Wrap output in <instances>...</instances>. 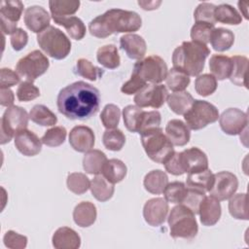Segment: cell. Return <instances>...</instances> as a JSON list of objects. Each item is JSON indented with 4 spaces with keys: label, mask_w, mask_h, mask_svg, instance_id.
<instances>
[{
    "label": "cell",
    "mask_w": 249,
    "mask_h": 249,
    "mask_svg": "<svg viewBox=\"0 0 249 249\" xmlns=\"http://www.w3.org/2000/svg\"><path fill=\"white\" fill-rule=\"evenodd\" d=\"M99 90L84 81L72 83L58 92L56 105L58 112L70 120H89L100 106Z\"/></svg>",
    "instance_id": "cell-1"
},
{
    "label": "cell",
    "mask_w": 249,
    "mask_h": 249,
    "mask_svg": "<svg viewBox=\"0 0 249 249\" xmlns=\"http://www.w3.org/2000/svg\"><path fill=\"white\" fill-rule=\"evenodd\" d=\"M141 25L142 19L137 13L122 9H110L90 20L89 30L94 37L106 38L114 33L137 31Z\"/></svg>",
    "instance_id": "cell-2"
},
{
    "label": "cell",
    "mask_w": 249,
    "mask_h": 249,
    "mask_svg": "<svg viewBox=\"0 0 249 249\" xmlns=\"http://www.w3.org/2000/svg\"><path fill=\"white\" fill-rule=\"evenodd\" d=\"M209 54L210 50L206 45L185 41L173 51V68L188 76H198L203 70L205 60Z\"/></svg>",
    "instance_id": "cell-3"
},
{
    "label": "cell",
    "mask_w": 249,
    "mask_h": 249,
    "mask_svg": "<svg viewBox=\"0 0 249 249\" xmlns=\"http://www.w3.org/2000/svg\"><path fill=\"white\" fill-rule=\"evenodd\" d=\"M140 138L145 153L155 162L163 164L175 152L172 143L160 126L142 132Z\"/></svg>",
    "instance_id": "cell-4"
},
{
    "label": "cell",
    "mask_w": 249,
    "mask_h": 249,
    "mask_svg": "<svg viewBox=\"0 0 249 249\" xmlns=\"http://www.w3.org/2000/svg\"><path fill=\"white\" fill-rule=\"evenodd\" d=\"M170 235L173 238L192 239L198 231L196 215L183 204L174 206L168 215Z\"/></svg>",
    "instance_id": "cell-5"
},
{
    "label": "cell",
    "mask_w": 249,
    "mask_h": 249,
    "mask_svg": "<svg viewBox=\"0 0 249 249\" xmlns=\"http://www.w3.org/2000/svg\"><path fill=\"white\" fill-rule=\"evenodd\" d=\"M37 43L46 54L57 60L65 58L71 51L69 38L53 25L37 35Z\"/></svg>",
    "instance_id": "cell-6"
},
{
    "label": "cell",
    "mask_w": 249,
    "mask_h": 249,
    "mask_svg": "<svg viewBox=\"0 0 249 249\" xmlns=\"http://www.w3.org/2000/svg\"><path fill=\"white\" fill-rule=\"evenodd\" d=\"M167 72L165 61L160 56L153 54L138 60L133 66L131 75L137 77L146 85L147 83L160 84L165 80Z\"/></svg>",
    "instance_id": "cell-7"
},
{
    "label": "cell",
    "mask_w": 249,
    "mask_h": 249,
    "mask_svg": "<svg viewBox=\"0 0 249 249\" xmlns=\"http://www.w3.org/2000/svg\"><path fill=\"white\" fill-rule=\"evenodd\" d=\"M186 125L189 129L198 130L219 119V111L208 101L195 99L192 107L184 115Z\"/></svg>",
    "instance_id": "cell-8"
},
{
    "label": "cell",
    "mask_w": 249,
    "mask_h": 249,
    "mask_svg": "<svg viewBox=\"0 0 249 249\" xmlns=\"http://www.w3.org/2000/svg\"><path fill=\"white\" fill-rule=\"evenodd\" d=\"M28 120L29 115L25 109L16 105L8 107L0 123L1 144L10 142L18 131L25 129L28 125Z\"/></svg>",
    "instance_id": "cell-9"
},
{
    "label": "cell",
    "mask_w": 249,
    "mask_h": 249,
    "mask_svg": "<svg viewBox=\"0 0 249 249\" xmlns=\"http://www.w3.org/2000/svg\"><path fill=\"white\" fill-rule=\"evenodd\" d=\"M49 66L48 57L40 51L34 50L18 61L16 70L18 75L33 83L38 77L47 72Z\"/></svg>",
    "instance_id": "cell-10"
},
{
    "label": "cell",
    "mask_w": 249,
    "mask_h": 249,
    "mask_svg": "<svg viewBox=\"0 0 249 249\" xmlns=\"http://www.w3.org/2000/svg\"><path fill=\"white\" fill-rule=\"evenodd\" d=\"M168 91L165 86L160 84H149L143 87L134 96V103L140 108H160L166 101Z\"/></svg>",
    "instance_id": "cell-11"
},
{
    "label": "cell",
    "mask_w": 249,
    "mask_h": 249,
    "mask_svg": "<svg viewBox=\"0 0 249 249\" xmlns=\"http://www.w3.org/2000/svg\"><path fill=\"white\" fill-rule=\"evenodd\" d=\"M238 188L237 177L230 171H220L214 174V181L209 194L219 201L229 199Z\"/></svg>",
    "instance_id": "cell-12"
},
{
    "label": "cell",
    "mask_w": 249,
    "mask_h": 249,
    "mask_svg": "<svg viewBox=\"0 0 249 249\" xmlns=\"http://www.w3.org/2000/svg\"><path fill=\"white\" fill-rule=\"evenodd\" d=\"M219 124L226 134L237 135L247 127L248 117L240 109L229 108L219 116Z\"/></svg>",
    "instance_id": "cell-13"
},
{
    "label": "cell",
    "mask_w": 249,
    "mask_h": 249,
    "mask_svg": "<svg viewBox=\"0 0 249 249\" xmlns=\"http://www.w3.org/2000/svg\"><path fill=\"white\" fill-rule=\"evenodd\" d=\"M168 210V202L164 198L154 197L144 204L143 217L148 225L159 227L164 223Z\"/></svg>",
    "instance_id": "cell-14"
},
{
    "label": "cell",
    "mask_w": 249,
    "mask_h": 249,
    "mask_svg": "<svg viewBox=\"0 0 249 249\" xmlns=\"http://www.w3.org/2000/svg\"><path fill=\"white\" fill-rule=\"evenodd\" d=\"M95 143L92 129L87 125H76L69 133V144L79 153H87L91 150Z\"/></svg>",
    "instance_id": "cell-15"
},
{
    "label": "cell",
    "mask_w": 249,
    "mask_h": 249,
    "mask_svg": "<svg viewBox=\"0 0 249 249\" xmlns=\"http://www.w3.org/2000/svg\"><path fill=\"white\" fill-rule=\"evenodd\" d=\"M15 146L23 156L33 157L41 152L42 140L34 132L25 128L16 133Z\"/></svg>",
    "instance_id": "cell-16"
},
{
    "label": "cell",
    "mask_w": 249,
    "mask_h": 249,
    "mask_svg": "<svg viewBox=\"0 0 249 249\" xmlns=\"http://www.w3.org/2000/svg\"><path fill=\"white\" fill-rule=\"evenodd\" d=\"M51 17L46 9L41 6H30L24 12V23L34 33H41L50 26Z\"/></svg>",
    "instance_id": "cell-17"
},
{
    "label": "cell",
    "mask_w": 249,
    "mask_h": 249,
    "mask_svg": "<svg viewBox=\"0 0 249 249\" xmlns=\"http://www.w3.org/2000/svg\"><path fill=\"white\" fill-rule=\"evenodd\" d=\"M185 173L201 171L208 168L206 154L196 147H192L181 152Z\"/></svg>",
    "instance_id": "cell-18"
},
{
    "label": "cell",
    "mask_w": 249,
    "mask_h": 249,
    "mask_svg": "<svg viewBox=\"0 0 249 249\" xmlns=\"http://www.w3.org/2000/svg\"><path fill=\"white\" fill-rule=\"evenodd\" d=\"M120 46L131 59L141 60L146 54L147 45L142 36L138 34H125L120 38Z\"/></svg>",
    "instance_id": "cell-19"
},
{
    "label": "cell",
    "mask_w": 249,
    "mask_h": 249,
    "mask_svg": "<svg viewBox=\"0 0 249 249\" xmlns=\"http://www.w3.org/2000/svg\"><path fill=\"white\" fill-rule=\"evenodd\" d=\"M198 214L200 217V222L203 226H214L215 224L218 223L222 214L221 204L219 200L211 196H205V197L203 198L199 205Z\"/></svg>",
    "instance_id": "cell-20"
},
{
    "label": "cell",
    "mask_w": 249,
    "mask_h": 249,
    "mask_svg": "<svg viewBox=\"0 0 249 249\" xmlns=\"http://www.w3.org/2000/svg\"><path fill=\"white\" fill-rule=\"evenodd\" d=\"M52 242L56 249H77L81 246V237L73 229L61 227L53 234Z\"/></svg>",
    "instance_id": "cell-21"
},
{
    "label": "cell",
    "mask_w": 249,
    "mask_h": 249,
    "mask_svg": "<svg viewBox=\"0 0 249 249\" xmlns=\"http://www.w3.org/2000/svg\"><path fill=\"white\" fill-rule=\"evenodd\" d=\"M165 135L173 146H185L190 141V129L181 120H170L165 126Z\"/></svg>",
    "instance_id": "cell-22"
},
{
    "label": "cell",
    "mask_w": 249,
    "mask_h": 249,
    "mask_svg": "<svg viewBox=\"0 0 249 249\" xmlns=\"http://www.w3.org/2000/svg\"><path fill=\"white\" fill-rule=\"evenodd\" d=\"M96 216V207L90 201H82L78 203L73 211V220L75 224L81 228H88L93 225Z\"/></svg>",
    "instance_id": "cell-23"
},
{
    "label": "cell",
    "mask_w": 249,
    "mask_h": 249,
    "mask_svg": "<svg viewBox=\"0 0 249 249\" xmlns=\"http://www.w3.org/2000/svg\"><path fill=\"white\" fill-rule=\"evenodd\" d=\"M209 69L216 80L229 79L232 69L231 58L224 54H213L209 60Z\"/></svg>",
    "instance_id": "cell-24"
},
{
    "label": "cell",
    "mask_w": 249,
    "mask_h": 249,
    "mask_svg": "<svg viewBox=\"0 0 249 249\" xmlns=\"http://www.w3.org/2000/svg\"><path fill=\"white\" fill-rule=\"evenodd\" d=\"M195 99L192 94L186 90L175 91L167 96L168 107L177 115H185L192 107Z\"/></svg>",
    "instance_id": "cell-25"
},
{
    "label": "cell",
    "mask_w": 249,
    "mask_h": 249,
    "mask_svg": "<svg viewBox=\"0 0 249 249\" xmlns=\"http://www.w3.org/2000/svg\"><path fill=\"white\" fill-rule=\"evenodd\" d=\"M54 23L61 25L65 28L67 33L72 39L82 40L86 35V25L83 20L75 16L62 17V18H53Z\"/></svg>",
    "instance_id": "cell-26"
},
{
    "label": "cell",
    "mask_w": 249,
    "mask_h": 249,
    "mask_svg": "<svg viewBox=\"0 0 249 249\" xmlns=\"http://www.w3.org/2000/svg\"><path fill=\"white\" fill-rule=\"evenodd\" d=\"M91 195L101 202H105L109 200L115 191L114 184L109 182L103 175H96L93 177V179L90 181L89 186Z\"/></svg>",
    "instance_id": "cell-27"
},
{
    "label": "cell",
    "mask_w": 249,
    "mask_h": 249,
    "mask_svg": "<svg viewBox=\"0 0 249 249\" xmlns=\"http://www.w3.org/2000/svg\"><path fill=\"white\" fill-rule=\"evenodd\" d=\"M168 184V177L166 173L160 169H155L148 172L143 181L145 190L153 195H160L163 193Z\"/></svg>",
    "instance_id": "cell-28"
},
{
    "label": "cell",
    "mask_w": 249,
    "mask_h": 249,
    "mask_svg": "<svg viewBox=\"0 0 249 249\" xmlns=\"http://www.w3.org/2000/svg\"><path fill=\"white\" fill-rule=\"evenodd\" d=\"M213 181H214V174L210 169L207 168L201 171L188 173L186 186L189 188L197 189L206 193L211 190Z\"/></svg>",
    "instance_id": "cell-29"
},
{
    "label": "cell",
    "mask_w": 249,
    "mask_h": 249,
    "mask_svg": "<svg viewBox=\"0 0 249 249\" xmlns=\"http://www.w3.org/2000/svg\"><path fill=\"white\" fill-rule=\"evenodd\" d=\"M106 161L107 157L102 151L91 149L88 151L84 156L83 167L87 173L98 175L102 172Z\"/></svg>",
    "instance_id": "cell-30"
},
{
    "label": "cell",
    "mask_w": 249,
    "mask_h": 249,
    "mask_svg": "<svg viewBox=\"0 0 249 249\" xmlns=\"http://www.w3.org/2000/svg\"><path fill=\"white\" fill-rule=\"evenodd\" d=\"M210 43L216 52L228 51L234 43V34L227 28H214L210 36Z\"/></svg>",
    "instance_id": "cell-31"
},
{
    "label": "cell",
    "mask_w": 249,
    "mask_h": 249,
    "mask_svg": "<svg viewBox=\"0 0 249 249\" xmlns=\"http://www.w3.org/2000/svg\"><path fill=\"white\" fill-rule=\"evenodd\" d=\"M126 172V165L121 160L111 159L107 160L101 173L109 182L116 184L124 179Z\"/></svg>",
    "instance_id": "cell-32"
},
{
    "label": "cell",
    "mask_w": 249,
    "mask_h": 249,
    "mask_svg": "<svg viewBox=\"0 0 249 249\" xmlns=\"http://www.w3.org/2000/svg\"><path fill=\"white\" fill-rule=\"evenodd\" d=\"M96 58L99 64L108 69H116L121 63L118 49L113 44L100 47L96 52Z\"/></svg>",
    "instance_id": "cell-33"
},
{
    "label": "cell",
    "mask_w": 249,
    "mask_h": 249,
    "mask_svg": "<svg viewBox=\"0 0 249 249\" xmlns=\"http://www.w3.org/2000/svg\"><path fill=\"white\" fill-rule=\"evenodd\" d=\"M145 111L136 105H127L123 110L124 124L130 132H139Z\"/></svg>",
    "instance_id": "cell-34"
},
{
    "label": "cell",
    "mask_w": 249,
    "mask_h": 249,
    "mask_svg": "<svg viewBox=\"0 0 249 249\" xmlns=\"http://www.w3.org/2000/svg\"><path fill=\"white\" fill-rule=\"evenodd\" d=\"M80 7V1L77 0H51L49 8L53 18L70 17L74 15Z\"/></svg>",
    "instance_id": "cell-35"
},
{
    "label": "cell",
    "mask_w": 249,
    "mask_h": 249,
    "mask_svg": "<svg viewBox=\"0 0 249 249\" xmlns=\"http://www.w3.org/2000/svg\"><path fill=\"white\" fill-rule=\"evenodd\" d=\"M29 119L42 126L54 125L57 122V117L47 106L36 104L29 112Z\"/></svg>",
    "instance_id": "cell-36"
},
{
    "label": "cell",
    "mask_w": 249,
    "mask_h": 249,
    "mask_svg": "<svg viewBox=\"0 0 249 249\" xmlns=\"http://www.w3.org/2000/svg\"><path fill=\"white\" fill-rule=\"evenodd\" d=\"M214 18L221 23L237 25L242 21V18L240 14L237 12L235 8L229 4H221L216 6L214 11Z\"/></svg>",
    "instance_id": "cell-37"
},
{
    "label": "cell",
    "mask_w": 249,
    "mask_h": 249,
    "mask_svg": "<svg viewBox=\"0 0 249 249\" xmlns=\"http://www.w3.org/2000/svg\"><path fill=\"white\" fill-rule=\"evenodd\" d=\"M231 58L232 61V69L229 79L232 84L238 87L246 88L245 78H246L248 58L243 55H233Z\"/></svg>",
    "instance_id": "cell-38"
},
{
    "label": "cell",
    "mask_w": 249,
    "mask_h": 249,
    "mask_svg": "<svg viewBox=\"0 0 249 249\" xmlns=\"http://www.w3.org/2000/svg\"><path fill=\"white\" fill-rule=\"evenodd\" d=\"M23 4L19 0H3L0 7V18L17 23L22 14Z\"/></svg>",
    "instance_id": "cell-39"
},
{
    "label": "cell",
    "mask_w": 249,
    "mask_h": 249,
    "mask_svg": "<svg viewBox=\"0 0 249 249\" xmlns=\"http://www.w3.org/2000/svg\"><path fill=\"white\" fill-rule=\"evenodd\" d=\"M229 199V212L231 217L238 220H248L247 195L245 193L236 194Z\"/></svg>",
    "instance_id": "cell-40"
},
{
    "label": "cell",
    "mask_w": 249,
    "mask_h": 249,
    "mask_svg": "<svg viewBox=\"0 0 249 249\" xmlns=\"http://www.w3.org/2000/svg\"><path fill=\"white\" fill-rule=\"evenodd\" d=\"M190 77L185 73L171 68L167 72V76L165 78V83L167 88L172 91H182L190 85Z\"/></svg>",
    "instance_id": "cell-41"
},
{
    "label": "cell",
    "mask_w": 249,
    "mask_h": 249,
    "mask_svg": "<svg viewBox=\"0 0 249 249\" xmlns=\"http://www.w3.org/2000/svg\"><path fill=\"white\" fill-rule=\"evenodd\" d=\"M102 142L106 149L110 151H120L125 143V136L121 129H106L102 135Z\"/></svg>",
    "instance_id": "cell-42"
},
{
    "label": "cell",
    "mask_w": 249,
    "mask_h": 249,
    "mask_svg": "<svg viewBox=\"0 0 249 249\" xmlns=\"http://www.w3.org/2000/svg\"><path fill=\"white\" fill-rule=\"evenodd\" d=\"M75 72L76 74L89 81H96L104 74L103 69L93 65L89 60L86 58H80L77 60Z\"/></svg>",
    "instance_id": "cell-43"
},
{
    "label": "cell",
    "mask_w": 249,
    "mask_h": 249,
    "mask_svg": "<svg viewBox=\"0 0 249 249\" xmlns=\"http://www.w3.org/2000/svg\"><path fill=\"white\" fill-rule=\"evenodd\" d=\"M67 188L76 195L85 194L90 186V181L86 174L81 172H73L67 176Z\"/></svg>",
    "instance_id": "cell-44"
},
{
    "label": "cell",
    "mask_w": 249,
    "mask_h": 249,
    "mask_svg": "<svg viewBox=\"0 0 249 249\" xmlns=\"http://www.w3.org/2000/svg\"><path fill=\"white\" fill-rule=\"evenodd\" d=\"M187 193V186L183 182L168 183L163 191L164 199L171 203H181Z\"/></svg>",
    "instance_id": "cell-45"
},
{
    "label": "cell",
    "mask_w": 249,
    "mask_h": 249,
    "mask_svg": "<svg viewBox=\"0 0 249 249\" xmlns=\"http://www.w3.org/2000/svg\"><path fill=\"white\" fill-rule=\"evenodd\" d=\"M217 80L211 74L198 75L195 81V89L201 96L212 94L217 89Z\"/></svg>",
    "instance_id": "cell-46"
},
{
    "label": "cell",
    "mask_w": 249,
    "mask_h": 249,
    "mask_svg": "<svg viewBox=\"0 0 249 249\" xmlns=\"http://www.w3.org/2000/svg\"><path fill=\"white\" fill-rule=\"evenodd\" d=\"M121 110L115 104H107L100 114V120L104 127L107 129L116 128L120 123Z\"/></svg>",
    "instance_id": "cell-47"
},
{
    "label": "cell",
    "mask_w": 249,
    "mask_h": 249,
    "mask_svg": "<svg viewBox=\"0 0 249 249\" xmlns=\"http://www.w3.org/2000/svg\"><path fill=\"white\" fill-rule=\"evenodd\" d=\"M66 134H67L66 128L64 126L58 125V126H54L48 129L42 136L41 140H42V143L45 144L46 146L57 147L64 143Z\"/></svg>",
    "instance_id": "cell-48"
},
{
    "label": "cell",
    "mask_w": 249,
    "mask_h": 249,
    "mask_svg": "<svg viewBox=\"0 0 249 249\" xmlns=\"http://www.w3.org/2000/svg\"><path fill=\"white\" fill-rule=\"evenodd\" d=\"M214 28V25L209 23L196 22L191 28L192 41L207 45L210 42V36Z\"/></svg>",
    "instance_id": "cell-49"
},
{
    "label": "cell",
    "mask_w": 249,
    "mask_h": 249,
    "mask_svg": "<svg viewBox=\"0 0 249 249\" xmlns=\"http://www.w3.org/2000/svg\"><path fill=\"white\" fill-rule=\"evenodd\" d=\"M216 6L212 3L202 2L197 5L194 12V18L196 22H205L215 25L216 20L214 18V11Z\"/></svg>",
    "instance_id": "cell-50"
},
{
    "label": "cell",
    "mask_w": 249,
    "mask_h": 249,
    "mask_svg": "<svg viewBox=\"0 0 249 249\" xmlns=\"http://www.w3.org/2000/svg\"><path fill=\"white\" fill-rule=\"evenodd\" d=\"M204 197H205L204 192L197 189L187 187L186 196L180 204H183L186 207H188L196 215V214H198L199 205Z\"/></svg>",
    "instance_id": "cell-51"
},
{
    "label": "cell",
    "mask_w": 249,
    "mask_h": 249,
    "mask_svg": "<svg viewBox=\"0 0 249 249\" xmlns=\"http://www.w3.org/2000/svg\"><path fill=\"white\" fill-rule=\"evenodd\" d=\"M40 96L39 89L32 82L24 81L19 84L17 89V97L21 102L31 101Z\"/></svg>",
    "instance_id": "cell-52"
},
{
    "label": "cell",
    "mask_w": 249,
    "mask_h": 249,
    "mask_svg": "<svg viewBox=\"0 0 249 249\" xmlns=\"http://www.w3.org/2000/svg\"><path fill=\"white\" fill-rule=\"evenodd\" d=\"M6 247L11 249H23L27 245V237L14 231H8L3 237Z\"/></svg>",
    "instance_id": "cell-53"
},
{
    "label": "cell",
    "mask_w": 249,
    "mask_h": 249,
    "mask_svg": "<svg viewBox=\"0 0 249 249\" xmlns=\"http://www.w3.org/2000/svg\"><path fill=\"white\" fill-rule=\"evenodd\" d=\"M160 122H161V117H160V113L159 111H157V110H153V111H149V112L145 111L138 133L141 134L142 132H144L148 129L160 127Z\"/></svg>",
    "instance_id": "cell-54"
},
{
    "label": "cell",
    "mask_w": 249,
    "mask_h": 249,
    "mask_svg": "<svg viewBox=\"0 0 249 249\" xmlns=\"http://www.w3.org/2000/svg\"><path fill=\"white\" fill-rule=\"evenodd\" d=\"M165 170L175 176H179L185 173L183 161H182V157H181V152H174L172 156L163 163Z\"/></svg>",
    "instance_id": "cell-55"
},
{
    "label": "cell",
    "mask_w": 249,
    "mask_h": 249,
    "mask_svg": "<svg viewBox=\"0 0 249 249\" xmlns=\"http://www.w3.org/2000/svg\"><path fill=\"white\" fill-rule=\"evenodd\" d=\"M20 81L18 72L10 68H2L0 71V88L9 89L10 87L16 86Z\"/></svg>",
    "instance_id": "cell-56"
},
{
    "label": "cell",
    "mask_w": 249,
    "mask_h": 249,
    "mask_svg": "<svg viewBox=\"0 0 249 249\" xmlns=\"http://www.w3.org/2000/svg\"><path fill=\"white\" fill-rule=\"evenodd\" d=\"M28 42V35L22 28H18L11 35V45L15 51L22 50Z\"/></svg>",
    "instance_id": "cell-57"
},
{
    "label": "cell",
    "mask_w": 249,
    "mask_h": 249,
    "mask_svg": "<svg viewBox=\"0 0 249 249\" xmlns=\"http://www.w3.org/2000/svg\"><path fill=\"white\" fill-rule=\"evenodd\" d=\"M15 99L14 92L10 89H0V104L1 106L11 107L13 106Z\"/></svg>",
    "instance_id": "cell-58"
},
{
    "label": "cell",
    "mask_w": 249,
    "mask_h": 249,
    "mask_svg": "<svg viewBox=\"0 0 249 249\" xmlns=\"http://www.w3.org/2000/svg\"><path fill=\"white\" fill-rule=\"evenodd\" d=\"M0 21H1V31L3 34H10L12 35L18 28H17V23L15 22H11L8 21L4 18H0Z\"/></svg>",
    "instance_id": "cell-59"
},
{
    "label": "cell",
    "mask_w": 249,
    "mask_h": 249,
    "mask_svg": "<svg viewBox=\"0 0 249 249\" xmlns=\"http://www.w3.org/2000/svg\"><path fill=\"white\" fill-rule=\"evenodd\" d=\"M161 4V1H138V5L146 11H151L158 9V7Z\"/></svg>",
    "instance_id": "cell-60"
},
{
    "label": "cell",
    "mask_w": 249,
    "mask_h": 249,
    "mask_svg": "<svg viewBox=\"0 0 249 249\" xmlns=\"http://www.w3.org/2000/svg\"><path fill=\"white\" fill-rule=\"evenodd\" d=\"M238 7H239V10H243L244 13H243V16L246 19H248V14H247V3L246 2H238Z\"/></svg>",
    "instance_id": "cell-61"
}]
</instances>
